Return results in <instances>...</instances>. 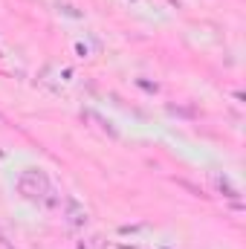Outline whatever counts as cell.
<instances>
[{
  "instance_id": "6da1fadb",
  "label": "cell",
  "mask_w": 246,
  "mask_h": 249,
  "mask_svg": "<svg viewBox=\"0 0 246 249\" xmlns=\"http://www.w3.org/2000/svg\"><path fill=\"white\" fill-rule=\"evenodd\" d=\"M18 191L26 200H44L50 194V177L41 168H26L20 174V180H18Z\"/></svg>"
},
{
  "instance_id": "7a4b0ae2",
  "label": "cell",
  "mask_w": 246,
  "mask_h": 249,
  "mask_svg": "<svg viewBox=\"0 0 246 249\" xmlns=\"http://www.w3.org/2000/svg\"><path fill=\"white\" fill-rule=\"evenodd\" d=\"M70 223H72V226H81V223H87V212H81L75 203L70 206Z\"/></svg>"
}]
</instances>
